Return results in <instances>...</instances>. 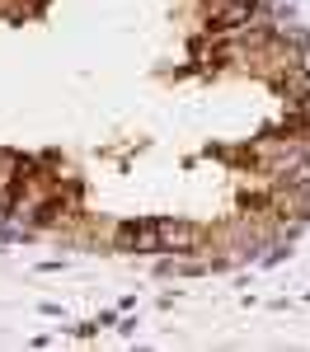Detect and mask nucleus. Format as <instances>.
<instances>
[{
	"label": "nucleus",
	"mask_w": 310,
	"mask_h": 352,
	"mask_svg": "<svg viewBox=\"0 0 310 352\" xmlns=\"http://www.w3.org/2000/svg\"><path fill=\"white\" fill-rule=\"evenodd\" d=\"M202 10L217 28H240L254 14V0H202Z\"/></svg>",
	"instance_id": "f257e3e1"
}]
</instances>
